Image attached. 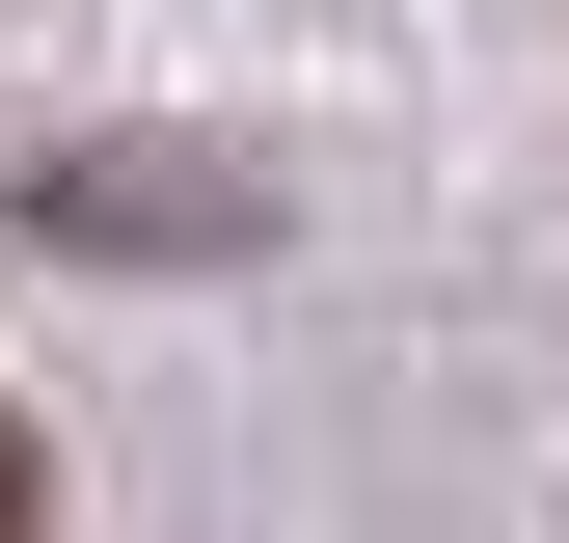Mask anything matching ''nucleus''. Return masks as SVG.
<instances>
[{"label": "nucleus", "mask_w": 569, "mask_h": 543, "mask_svg": "<svg viewBox=\"0 0 569 543\" xmlns=\"http://www.w3.org/2000/svg\"><path fill=\"white\" fill-rule=\"evenodd\" d=\"M28 516H54V490H28V435H0V543H28Z\"/></svg>", "instance_id": "nucleus-1"}]
</instances>
